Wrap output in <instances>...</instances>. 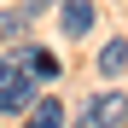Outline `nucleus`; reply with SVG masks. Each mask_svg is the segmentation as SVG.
<instances>
[{"label":"nucleus","instance_id":"obj_1","mask_svg":"<svg viewBox=\"0 0 128 128\" xmlns=\"http://www.w3.org/2000/svg\"><path fill=\"white\" fill-rule=\"evenodd\" d=\"M82 122L88 128H128V93H93Z\"/></svg>","mask_w":128,"mask_h":128},{"label":"nucleus","instance_id":"obj_8","mask_svg":"<svg viewBox=\"0 0 128 128\" xmlns=\"http://www.w3.org/2000/svg\"><path fill=\"white\" fill-rule=\"evenodd\" d=\"M12 76H18V58H12V52H0V82H12Z\"/></svg>","mask_w":128,"mask_h":128},{"label":"nucleus","instance_id":"obj_2","mask_svg":"<svg viewBox=\"0 0 128 128\" xmlns=\"http://www.w3.org/2000/svg\"><path fill=\"white\" fill-rule=\"evenodd\" d=\"M24 111H35V76L18 70L12 82H0V116H24Z\"/></svg>","mask_w":128,"mask_h":128},{"label":"nucleus","instance_id":"obj_3","mask_svg":"<svg viewBox=\"0 0 128 128\" xmlns=\"http://www.w3.org/2000/svg\"><path fill=\"white\" fill-rule=\"evenodd\" d=\"M18 64H24V76H35V82H52V76H58V58H52L47 47H24Z\"/></svg>","mask_w":128,"mask_h":128},{"label":"nucleus","instance_id":"obj_6","mask_svg":"<svg viewBox=\"0 0 128 128\" xmlns=\"http://www.w3.org/2000/svg\"><path fill=\"white\" fill-rule=\"evenodd\" d=\"M128 70V41L116 35V41H105V52H99V76H122Z\"/></svg>","mask_w":128,"mask_h":128},{"label":"nucleus","instance_id":"obj_4","mask_svg":"<svg viewBox=\"0 0 128 128\" xmlns=\"http://www.w3.org/2000/svg\"><path fill=\"white\" fill-rule=\"evenodd\" d=\"M58 18H64V35H88L93 29V0H64Z\"/></svg>","mask_w":128,"mask_h":128},{"label":"nucleus","instance_id":"obj_7","mask_svg":"<svg viewBox=\"0 0 128 128\" xmlns=\"http://www.w3.org/2000/svg\"><path fill=\"white\" fill-rule=\"evenodd\" d=\"M24 6H6V12H0V41H18V35H24Z\"/></svg>","mask_w":128,"mask_h":128},{"label":"nucleus","instance_id":"obj_5","mask_svg":"<svg viewBox=\"0 0 128 128\" xmlns=\"http://www.w3.org/2000/svg\"><path fill=\"white\" fill-rule=\"evenodd\" d=\"M24 128H64V105L58 99H35V111L24 116Z\"/></svg>","mask_w":128,"mask_h":128}]
</instances>
